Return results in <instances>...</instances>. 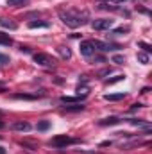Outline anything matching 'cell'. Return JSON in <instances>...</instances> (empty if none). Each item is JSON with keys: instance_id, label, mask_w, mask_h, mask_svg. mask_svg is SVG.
I'll list each match as a JSON object with an SVG mask.
<instances>
[{"instance_id": "obj_1", "label": "cell", "mask_w": 152, "mask_h": 154, "mask_svg": "<svg viewBox=\"0 0 152 154\" xmlns=\"http://www.w3.org/2000/svg\"><path fill=\"white\" fill-rule=\"evenodd\" d=\"M61 22L72 29H77V27H82L86 22H88V11H81V9H59L57 11Z\"/></svg>"}, {"instance_id": "obj_2", "label": "cell", "mask_w": 152, "mask_h": 154, "mask_svg": "<svg viewBox=\"0 0 152 154\" xmlns=\"http://www.w3.org/2000/svg\"><path fill=\"white\" fill-rule=\"evenodd\" d=\"M114 23V20H109V18H99V20H93L91 22V27L95 31H108L111 29Z\"/></svg>"}, {"instance_id": "obj_3", "label": "cell", "mask_w": 152, "mask_h": 154, "mask_svg": "<svg viewBox=\"0 0 152 154\" xmlns=\"http://www.w3.org/2000/svg\"><path fill=\"white\" fill-rule=\"evenodd\" d=\"M32 57H34V61H36L38 65H41V66H54V65H56V61H54L50 56L43 54V52H38V54H34Z\"/></svg>"}, {"instance_id": "obj_4", "label": "cell", "mask_w": 152, "mask_h": 154, "mask_svg": "<svg viewBox=\"0 0 152 154\" xmlns=\"http://www.w3.org/2000/svg\"><path fill=\"white\" fill-rule=\"evenodd\" d=\"M70 143H74V140L68 138L66 134H63V136H56V138L50 140V145H52V147H66V145H70Z\"/></svg>"}, {"instance_id": "obj_5", "label": "cell", "mask_w": 152, "mask_h": 154, "mask_svg": "<svg viewBox=\"0 0 152 154\" xmlns=\"http://www.w3.org/2000/svg\"><path fill=\"white\" fill-rule=\"evenodd\" d=\"M91 45H93V48H99V50H102V52H108V50H114V48H118V45H111V43H102V41H91Z\"/></svg>"}, {"instance_id": "obj_6", "label": "cell", "mask_w": 152, "mask_h": 154, "mask_svg": "<svg viewBox=\"0 0 152 154\" xmlns=\"http://www.w3.org/2000/svg\"><path fill=\"white\" fill-rule=\"evenodd\" d=\"M13 129L14 131H20V133H27V131H31V124L25 122V120H18V122L13 124Z\"/></svg>"}, {"instance_id": "obj_7", "label": "cell", "mask_w": 152, "mask_h": 154, "mask_svg": "<svg viewBox=\"0 0 152 154\" xmlns=\"http://www.w3.org/2000/svg\"><path fill=\"white\" fill-rule=\"evenodd\" d=\"M93 45H91V41H82L81 43V54L82 56H91L93 54Z\"/></svg>"}, {"instance_id": "obj_8", "label": "cell", "mask_w": 152, "mask_h": 154, "mask_svg": "<svg viewBox=\"0 0 152 154\" xmlns=\"http://www.w3.org/2000/svg\"><path fill=\"white\" fill-rule=\"evenodd\" d=\"M118 122H120V118H118V116H108V118L100 120L99 124H100V125H116Z\"/></svg>"}, {"instance_id": "obj_9", "label": "cell", "mask_w": 152, "mask_h": 154, "mask_svg": "<svg viewBox=\"0 0 152 154\" xmlns=\"http://www.w3.org/2000/svg\"><path fill=\"white\" fill-rule=\"evenodd\" d=\"M57 52H59V56H61L63 59H70V57H72V50H70L68 47H57Z\"/></svg>"}, {"instance_id": "obj_10", "label": "cell", "mask_w": 152, "mask_h": 154, "mask_svg": "<svg viewBox=\"0 0 152 154\" xmlns=\"http://www.w3.org/2000/svg\"><path fill=\"white\" fill-rule=\"evenodd\" d=\"M125 97V93L123 91H120V93H108V95H104V99L106 100H122Z\"/></svg>"}, {"instance_id": "obj_11", "label": "cell", "mask_w": 152, "mask_h": 154, "mask_svg": "<svg viewBox=\"0 0 152 154\" xmlns=\"http://www.w3.org/2000/svg\"><path fill=\"white\" fill-rule=\"evenodd\" d=\"M48 22H29V29H47Z\"/></svg>"}, {"instance_id": "obj_12", "label": "cell", "mask_w": 152, "mask_h": 154, "mask_svg": "<svg viewBox=\"0 0 152 154\" xmlns=\"http://www.w3.org/2000/svg\"><path fill=\"white\" fill-rule=\"evenodd\" d=\"M0 25L5 27V29H11V31L16 29V23H14V22H9V20H5V18H0Z\"/></svg>"}, {"instance_id": "obj_13", "label": "cell", "mask_w": 152, "mask_h": 154, "mask_svg": "<svg viewBox=\"0 0 152 154\" xmlns=\"http://www.w3.org/2000/svg\"><path fill=\"white\" fill-rule=\"evenodd\" d=\"M65 109L66 111H82L84 106L82 104H70V106H65Z\"/></svg>"}, {"instance_id": "obj_14", "label": "cell", "mask_w": 152, "mask_h": 154, "mask_svg": "<svg viewBox=\"0 0 152 154\" xmlns=\"http://www.w3.org/2000/svg\"><path fill=\"white\" fill-rule=\"evenodd\" d=\"M138 61H140L141 65H147V63H149V54H147V52H138Z\"/></svg>"}, {"instance_id": "obj_15", "label": "cell", "mask_w": 152, "mask_h": 154, "mask_svg": "<svg viewBox=\"0 0 152 154\" xmlns=\"http://www.w3.org/2000/svg\"><path fill=\"white\" fill-rule=\"evenodd\" d=\"M13 99H25V100H32L36 99V95H27V93H14Z\"/></svg>"}, {"instance_id": "obj_16", "label": "cell", "mask_w": 152, "mask_h": 154, "mask_svg": "<svg viewBox=\"0 0 152 154\" xmlns=\"http://www.w3.org/2000/svg\"><path fill=\"white\" fill-rule=\"evenodd\" d=\"M129 122H131L132 125H140V127H147V129L150 127L147 122H143V120H140V118H132V120H129Z\"/></svg>"}, {"instance_id": "obj_17", "label": "cell", "mask_w": 152, "mask_h": 154, "mask_svg": "<svg viewBox=\"0 0 152 154\" xmlns=\"http://www.w3.org/2000/svg\"><path fill=\"white\" fill-rule=\"evenodd\" d=\"M36 127H38V131H47V129L50 127V122H48V120H41V122H38Z\"/></svg>"}, {"instance_id": "obj_18", "label": "cell", "mask_w": 152, "mask_h": 154, "mask_svg": "<svg viewBox=\"0 0 152 154\" xmlns=\"http://www.w3.org/2000/svg\"><path fill=\"white\" fill-rule=\"evenodd\" d=\"M13 43V39L9 34H0V45H11Z\"/></svg>"}, {"instance_id": "obj_19", "label": "cell", "mask_w": 152, "mask_h": 154, "mask_svg": "<svg viewBox=\"0 0 152 154\" xmlns=\"http://www.w3.org/2000/svg\"><path fill=\"white\" fill-rule=\"evenodd\" d=\"M27 0H7V5H11V7H18V5H23Z\"/></svg>"}, {"instance_id": "obj_20", "label": "cell", "mask_w": 152, "mask_h": 154, "mask_svg": "<svg viewBox=\"0 0 152 154\" xmlns=\"http://www.w3.org/2000/svg\"><path fill=\"white\" fill-rule=\"evenodd\" d=\"M88 95V88L86 86H79L77 88V97H86Z\"/></svg>"}, {"instance_id": "obj_21", "label": "cell", "mask_w": 152, "mask_h": 154, "mask_svg": "<svg viewBox=\"0 0 152 154\" xmlns=\"http://www.w3.org/2000/svg\"><path fill=\"white\" fill-rule=\"evenodd\" d=\"M77 100H81V97H61V102H65V104H68V102H77Z\"/></svg>"}, {"instance_id": "obj_22", "label": "cell", "mask_w": 152, "mask_h": 154, "mask_svg": "<svg viewBox=\"0 0 152 154\" xmlns=\"http://www.w3.org/2000/svg\"><path fill=\"white\" fill-rule=\"evenodd\" d=\"M113 63H116V65H123V63H125V57L116 54V56H113Z\"/></svg>"}, {"instance_id": "obj_23", "label": "cell", "mask_w": 152, "mask_h": 154, "mask_svg": "<svg viewBox=\"0 0 152 154\" xmlns=\"http://www.w3.org/2000/svg\"><path fill=\"white\" fill-rule=\"evenodd\" d=\"M125 75H116L114 79H108V84H114V82H118V81H122Z\"/></svg>"}, {"instance_id": "obj_24", "label": "cell", "mask_w": 152, "mask_h": 154, "mask_svg": "<svg viewBox=\"0 0 152 154\" xmlns=\"http://www.w3.org/2000/svg\"><path fill=\"white\" fill-rule=\"evenodd\" d=\"M5 63H9V56L0 54V65H5Z\"/></svg>"}, {"instance_id": "obj_25", "label": "cell", "mask_w": 152, "mask_h": 154, "mask_svg": "<svg viewBox=\"0 0 152 154\" xmlns=\"http://www.w3.org/2000/svg\"><path fill=\"white\" fill-rule=\"evenodd\" d=\"M129 31V27H118V29H114V34H122V32H127Z\"/></svg>"}, {"instance_id": "obj_26", "label": "cell", "mask_w": 152, "mask_h": 154, "mask_svg": "<svg viewBox=\"0 0 152 154\" xmlns=\"http://www.w3.org/2000/svg\"><path fill=\"white\" fill-rule=\"evenodd\" d=\"M140 47H143V48H145V52H150V50H152V48H150V45H147V43H143V41L140 43Z\"/></svg>"}, {"instance_id": "obj_27", "label": "cell", "mask_w": 152, "mask_h": 154, "mask_svg": "<svg viewBox=\"0 0 152 154\" xmlns=\"http://www.w3.org/2000/svg\"><path fill=\"white\" fill-rule=\"evenodd\" d=\"M0 154H5V149L4 147H0Z\"/></svg>"}, {"instance_id": "obj_28", "label": "cell", "mask_w": 152, "mask_h": 154, "mask_svg": "<svg viewBox=\"0 0 152 154\" xmlns=\"http://www.w3.org/2000/svg\"><path fill=\"white\" fill-rule=\"evenodd\" d=\"M2 127H4V122H0V129H2Z\"/></svg>"}, {"instance_id": "obj_29", "label": "cell", "mask_w": 152, "mask_h": 154, "mask_svg": "<svg viewBox=\"0 0 152 154\" xmlns=\"http://www.w3.org/2000/svg\"><path fill=\"white\" fill-rule=\"evenodd\" d=\"M113 2H125V0H113Z\"/></svg>"}]
</instances>
